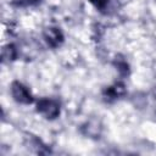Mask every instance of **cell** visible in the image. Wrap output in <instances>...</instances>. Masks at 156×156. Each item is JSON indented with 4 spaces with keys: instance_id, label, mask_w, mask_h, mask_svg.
Instances as JSON below:
<instances>
[{
    "instance_id": "obj_1",
    "label": "cell",
    "mask_w": 156,
    "mask_h": 156,
    "mask_svg": "<svg viewBox=\"0 0 156 156\" xmlns=\"http://www.w3.org/2000/svg\"><path fill=\"white\" fill-rule=\"evenodd\" d=\"M37 111L45 118L54 119L60 115V104L52 99H41L37 104Z\"/></svg>"
},
{
    "instance_id": "obj_6",
    "label": "cell",
    "mask_w": 156,
    "mask_h": 156,
    "mask_svg": "<svg viewBox=\"0 0 156 156\" xmlns=\"http://www.w3.org/2000/svg\"><path fill=\"white\" fill-rule=\"evenodd\" d=\"M90 2L99 10H104L107 4H108V0H90Z\"/></svg>"
},
{
    "instance_id": "obj_4",
    "label": "cell",
    "mask_w": 156,
    "mask_h": 156,
    "mask_svg": "<svg viewBox=\"0 0 156 156\" xmlns=\"http://www.w3.org/2000/svg\"><path fill=\"white\" fill-rule=\"evenodd\" d=\"M106 93H107V98L116 99V98L121 96V95L124 93V85H123V84H121V83H118V84H116L115 87L108 88Z\"/></svg>"
},
{
    "instance_id": "obj_3",
    "label": "cell",
    "mask_w": 156,
    "mask_h": 156,
    "mask_svg": "<svg viewBox=\"0 0 156 156\" xmlns=\"http://www.w3.org/2000/svg\"><path fill=\"white\" fill-rule=\"evenodd\" d=\"M44 38H45V41L48 43V45H50L51 48H56L63 41V35H62L61 30L56 27L46 28L44 32Z\"/></svg>"
},
{
    "instance_id": "obj_2",
    "label": "cell",
    "mask_w": 156,
    "mask_h": 156,
    "mask_svg": "<svg viewBox=\"0 0 156 156\" xmlns=\"http://www.w3.org/2000/svg\"><path fill=\"white\" fill-rule=\"evenodd\" d=\"M11 94L13 99L21 104H30L33 101V96L28 88L20 82H13L11 84Z\"/></svg>"
},
{
    "instance_id": "obj_7",
    "label": "cell",
    "mask_w": 156,
    "mask_h": 156,
    "mask_svg": "<svg viewBox=\"0 0 156 156\" xmlns=\"http://www.w3.org/2000/svg\"><path fill=\"white\" fill-rule=\"evenodd\" d=\"M23 1H24L26 5H37V4H39L41 0H23Z\"/></svg>"
},
{
    "instance_id": "obj_5",
    "label": "cell",
    "mask_w": 156,
    "mask_h": 156,
    "mask_svg": "<svg viewBox=\"0 0 156 156\" xmlns=\"http://www.w3.org/2000/svg\"><path fill=\"white\" fill-rule=\"evenodd\" d=\"M2 57L6 60H13L16 57V49L13 45H7L2 50Z\"/></svg>"
}]
</instances>
